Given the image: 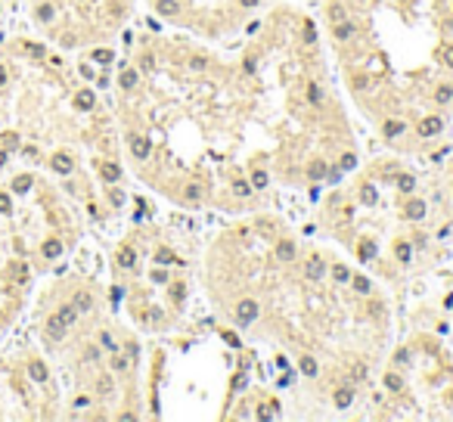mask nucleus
<instances>
[{"instance_id": "obj_20", "label": "nucleus", "mask_w": 453, "mask_h": 422, "mask_svg": "<svg viewBox=\"0 0 453 422\" xmlns=\"http://www.w3.org/2000/svg\"><path fill=\"white\" fill-rule=\"evenodd\" d=\"M326 19L332 22V25H339V22L348 19V9H345L342 3H329V6H326Z\"/></svg>"}, {"instance_id": "obj_39", "label": "nucleus", "mask_w": 453, "mask_h": 422, "mask_svg": "<svg viewBox=\"0 0 453 422\" xmlns=\"http://www.w3.org/2000/svg\"><path fill=\"white\" fill-rule=\"evenodd\" d=\"M304 44H317V28H313V22H304Z\"/></svg>"}, {"instance_id": "obj_47", "label": "nucleus", "mask_w": 453, "mask_h": 422, "mask_svg": "<svg viewBox=\"0 0 453 422\" xmlns=\"http://www.w3.org/2000/svg\"><path fill=\"white\" fill-rule=\"evenodd\" d=\"M342 174H345L342 168H329V171H326V180H329V183H339V180H342Z\"/></svg>"}, {"instance_id": "obj_60", "label": "nucleus", "mask_w": 453, "mask_h": 422, "mask_svg": "<svg viewBox=\"0 0 453 422\" xmlns=\"http://www.w3.org/2000/svg\"><path fill=\"white\" fill-rule=\"evenodd\" d=\"M239 3L246 6V9H254V6H258V0H239Z\"/></svg>"}, {"instance_id": "obj_23", "label": "nucleus", "mask_w": 453, "mask_h": 422, "mask_svg": "<svg viewBox=\"0 0 453 422\" xmlns=\"http://www.w3.org/2000/svg\"><path fill=\"white\" fill-rule=\"evenodd\" d=\"M41 252H44V258H50V261H53V258L62 255V242L59 239H47V242L41 245Z\"/></svg>"}, {"instance_id": "obj_10", "label": "nucleus", "mask_w": 453, "mask_h": 422, "mask_svg": "<svg viewBox=\"0 0 453 422\" xmlns=\"http://www.w3.org/2000/svg\"><path fill=\"white\" fill-rule=\"evenodd\" d=\"M72 308L78 314H87V311H94V295L90 292H75V298H72Z\"/></svg>"}, {"instance_id": "obj_24", "label": "nucleus", "mask_w": 453, "mask_h": 422, "mask_svg": "<svg viewBox=\"0 0 453 422\" xmlns=\"http://www.w3.org/2000/svg\"><path fill=\"white\" fill-rule=\"evenodd\" d=\"M28 376H31L34 382H47V367H44L41 360H31V363H28Z\"/></svg>"}, {"instance_id": "obj_48", "label": "nucleus", "mask_w": 453, "mask_h": 422, "mask_svg": "<svg viewBox=\"0 0 453 422\" xmlns=\"http://www.w3.org/2000/svg\"><path fill=\"white\" fill-rule=\"evenodd\" d=\"M152 283L165 286V283H168V273H165V270H158V267H155V270H152Z\"/></svg>"}, {"instance_id": "obj_56", "label": "nucleus", "mask_w": 453, "mask_h": 422, "mask_svg": "<svg viewBox=\"0 0 453 422\" xmlns=\"http://www.w3.org/2000/svg\"><path fill=\"white\" fill-rule=\"evenodd\" d=\"M242 68H246V72L252 75V72H254V68H258V65H254V56H246V62H242Z\"/></svg>"}, {"instance_id": "obj_29", "label": "nucleus", "mask_w": 453, "mask_h": 422, "mask_svg": "<svg viewBox=\"0 0 453 422\" xmlns=\"http://www.w3.org/2000/svg\"><path fill=\"white\" fill-rule=\"evenodd\" d=\"M137 84H140V75H137L134 68H124V72H121V87L124 90H134Z\"/></svg>"}, {"instance_id": "obj_32", "label": "nucleus", "mask_w": 453, "mask_h": 422, "mask_svg": "<svg viewBox=\"0 0 453 422\" xmlns=\"http://www.w3.org/2000/svg\"><path fill=\"white\" fill-rule=\"evenodd\" d=\"M351 286L357 295H369V289H373V283H369L366 276H351Z\"/></svg>"}, {"instance_id": "obj_51", "label": "nucleus", "mask_w": 453, "mask_h": 422, "mask_svg": "<svg viewBox=\"0 0 453 422\" xmlns=\"http://www.w3.org/2000/svg\"><path fill=\"white\" fill-rule=\"evenodd\" d=\"M100 342H102V345H106L109 351H115V348H118V345H115V338H112L109 332H102V335H100Z\"/></svg>"}, {"instance_id": "obj_58", "label": "nucleus", "mask_w": 453, "mask_h": 422, "mask_svg": "<svg viewBox=\"0 0 453 422\" xmlns=\"http://www.w3.org/2000/svg\"><path fill=\"white\" fill-rule=\"evenodd\" d=\"M369 314H373V316H379V314H382V304H379V301H373V304H369Z\"/></svg>"}, {"instance_id": "obj_59", "label": "nucleus", "mask_w": 453, "mask_h": 422, "mask_svg": "<svg viewBox=\"0 0 453 422\" xmlns=\"http://www.w3.org/2000/svg\"><path fill=\"white\" fill-rule=\"evenodd\" d=\"M87 360H100V351L97 348H87Z\"/></svg>"}, {"instance_id": "obj_5", "label": "nucleus", "mask_w": 453, "mask_h": 422, "mask_svg": "<svg viewBox=\"0 0 453 422\" xmlns=\"http://www.w3.org/2000/svg\"><path fill=\"white\" fill-rule=\"evenodd\" d=\"M304 276L310 279V283H320L323 276H326V264H323V258H307V264H304Z\"/></svg>"}, {"instance_id": "obj_44", "label": "nucleus", "mask_w": 453, "mask_h": 422, "mask_svg": "<svg viewBox=\"0 0 453 422\" xmlns=\"http://www.w3.org/2000/svg\"><path fill=\"white\" fill-rule=\"evenodd\" d=\"M9 211H13V202H9L6 193H0V214H9Z\"/></svg>"}, {"instance_id": "obj_4", "label": "nucleus", "mask_w": 453, "mask_h": 422, "mask_svg": "<svg viewBox=\"0 0 453 422\" xmlns=\"http://www.w3.org/2000/svg\"><path fill=\"white\" fill-rule=\"evenodd\" d=\"M441 131H444V121H441L438 115H425V118L416 124V134L425 137V140H428V137H438Z\"/></svg>"}, {"instance_id": "obj_17", "label": "nucleus", "mask_w": 453, "mask_h": 422, "mask_svg": "<svg viewBox=\"0 0 453 422\" xmlns=\"http://www.w3.org/2000/svg\"><path fill=\"white\" fill-rule=\"evenodd\" d=\"M394 258H398L401 264H410L413 261V245L406 239H398V242H394Z\"/></svg>"}, {"instance_id": "obj_34", "label": "nucleus", "mask_w": 453, "mask_h": 422, "mask_svg": "<svg viewBox=\"0 0 453 422\" xmlns=\"http://www.w3.org/2000/svg\"><path fill=\"white\" fill-rule=\"evenodd\" d=\"M332 279L335 283H351V270L345 264H332Z\"/></svg>"}, {"instance_id": "obj_62", "label": "nucleus", "mask_w": 453, "mask_h": 422, "mask_svg": "<svg viewBox=\"0 0 453 422\" xmlns=\"http://www.w3.org/2000/svg\"><path fill=\"white\" fill-rule=\"evenodd\" d=\"M6 78H9V75H6V68H3V65H0V87H3V84H6Z\"/></svg>"}, {"instance_id": "obj_35", "label": "nucleus", "mask_w": 453, "mask_h": 422, "mask_svg": "<svg viewBox=\"0 0 453 422\" xmlns=\"http://www.w3.org/2000/svg\"><path fill=\"white\" fill-rule=\"evenodd\" d=\"M382 382H385V388H388V391H401V388H403V379H401V372H388V376L382 379Z\"/></svg>"}, {"instance_id": "obj_31", "label": "nucleus", "mask_w": 453, "mask_h": 422, "mask_svg": "<svg viewBox=\"0 0 453 422\" xmlns=\"http://www.w3.org/2000/svg\"><path fill=\"white\" fill-rule=\"evenodd\" d=\"M438 59H441V65H447V68H453V44H444V47H438Z\"/></svg>"}, {"instance_id": "obj_49", "label": "nucleus", "mask_w": 453, "mask_h": 422, "mask_svg": "<svg viewBox=\"0 0 453 422\" xmlns=\"http://www.w3.org/2000/svg\"><path fill=\"white\" fill-rule=\"evenodd\" d=\"M72 407H75V410H87V407H90V397H87V394L75 397V404H72Z\"/></svg>"}, {"instance_id": "obj_2", "label": "nucleus", "mask_w": 453, "mask_h": 422, "mask_svg": "<svg viewBox=\"0 0 453 422\" xmlns=\"http://www.w3.org/2000/svg\"><path fill=\"white\" fill-rule=\"evenodd\" d=\"M233 314H236V323L239 326H249V323H254L261 316V308H258V301H254V298H242L236 308H233Z\"/></svg>"}, {"instance_id": "obj_15", "label": "nucleus", "mask_w": 453, "mask_h": 422, "mask_svg": "<svg viewBox=\"0 0 453 422\" xmlns=\"http://www.w3.org/2000/svg\"><path fill=\"white\" fill-rule=\"evenodd\" d=\"M376 255H379V249H376L373 239H360L357 242V258H360V261H373Z\"/></svg>"}, {"instance_id": "obj_46", "label": "nucleus", "mask_w": 453, "mask_h": 422, "mask_svg": "<svg viewBox=\"0 0 453 422\" xmlns=\"http://www.w3.org/2000/svg\"><path fill=\"white\" fill-rule=\"evenodd\" d=\"M19 146V137L16 134H3V149H16Z\"/></svg>"}, {"instance_id": "obj_50", "label": "nucleus", "mask_w": 453, "mask_h": 422, "mask_svg": "<svg viewBox=\"0 0 453 422\" xmlns=\"http://www.w3.org/2000/svg\"><path fill=\"white\" fill-rule=\"evenodd\" d=\"M109 199H112V205H118V208L124 205V193H121V190H112V193H109Z\"/></svg>"}, {"instance_id": "obj_28", "label": "nucleus", "mask_w": 453, "mask_h": 422, "mask_svg": "<svg viewBox=\"0 0 453 422\" xmlns=\"http://www.w3.org/2000/svg\"><path fill=\"white\" fill-rule=\"evenodd\" d=\"M177 261V255H174L171 249H155V267H168Z\"/></svg>"}, {"instance_id": "obj_22", "label": "nucleus", "mask_w": 453, "mask_h": 422, "mask_svg": "<svg viewBox=\"0 0 453 422\" xmlns=\"http://www.w3.org/2000/svg\"><path fill=\"white\" fill-rule=\"evenodd\" d=\"M249 183H252V190H267L270 177H267V171H264V168H254V171H252V177H249Z\"/></svg>"}, {"instance_id": "obj_43", "label": "nucleus", "mask_w": 453, "mask_h": 422, "mask_svg": "<svg viewBox=\"0 0 453 422\" xmlns=\"http://www.w3.org/2000/svg\"><path fill=\"white\" fill-rule=\"evenodd\" d=\"M307 100L310 103H320V84H313V81L307 84Z\"/></svg>"}, {"instance_id": "obj_37", "label": "nucleus", "mask_w": 453, "mask_h": 422, "mask_svg": "<svg viewBox=\"0 0 453 422\" xmlns=\"http://www.w3.org/2000/svg\"><path fill=\"white\" fill-rule=\"evenodd\" d=\"M339 168H342V171H354V168H357V156H354V152H345Z\"/></svg>"}, {"instance_id": "obj_6", "label": "nucleus", "mask_w": 453, "mask_h": 422, "mask_svg": "<svg viewBox=\"0 0 453 422\" xmlns=\"http://www.w3.org/2000/svg\"><path fill=\"white\" fill-rule=\"evenodd\" d=\"M332 404H335V410H348L354 404V388L351 385H339L335 394H332Z\"/></svg>"}, {"instance_id": "obj_11", "label": "nucleus", "mask_w": 453, "mask_h": 422, "mask_svg": "<svg viewBox=\"0 0 453 422\" xmlns=\"http://www.w3.org/2000/svg\"><path fill=\"white\" fill-rule=\"evenodd\" d=\"M295 255H298V249H295L292 239H280V242H276V258H280V261H295Z\"/></svg>"}, {"instance_id": "obj_41", "label": "nucleus", "mask_w": 453, "mask_h": 422, "mask_svg": "<svg viewBox=\"0 0 453 422\" xmlns=\"http://www.w3.org/2000/svg\"><path fill=\"white\" fill-rule=\"evenodd\" d=\"M413 360V354H410V348H401L398 351V354H394V363H398V367H403V363H410Z\"/></svg>"}, {"instance_id": "obj_25", "label": "nucleus", "mask_w": 453, "mask_h": 422, "mask_svg": "<svg viewBox=\"0 0 453 422\" xmlns=\"http://www.w3.org/2000/svg\"><path fill=\"white\" fill-rule=\"evenodd\" d=\"M435 103H438V106L453 103V84H441V87L435 90Z\"/></svg>"}, {"instance_id": "obj_54", "label": "nucleus", "mask_w": 453, "mask_h": 422, "mask_svg": "<svg viewBox=\"0 0 453 422\" xmlns=\"http://www.w3.org/2000/svg\"><path fill=\"white\" fill-rule=\"evenodd\" d=\"M25 50H28V53H34V56H44V53H47L41 44H25Z\"/></svg>"}, {"instance_id": "obj_7", "label": "nucleus", "mask_w": 453, "mask_h": 422, "mask_svg": "<svg viewBox=\"0 0 453 422\" xmlns=\"http://www.w3.org/2000/svg\"><path fill=\"white\" fill-rule=\"evenodd\" d=\"M50 168H53L56 174H72L75 161H72V156H65V152H56V156L50 158Z\"/></svg>"}, {"instance_id": "obj_61", "label": "nucleus", "mask_w": 453, "mask_h": 422, "mask_svg": "<svg viewBox=\"0 0 453 422\" xmlns=\"http://www.w3.org/2000/svg\"><path fill=\"white\" fill-rule=\"evenodd\" d=\"M6 158H9V156H6V149H3V146H0V168H3V165H6Z\"/></svg>"}, {"instance_id": "obj_52", "label": "nucleus", "mask_w": 453, "mask_h": 422, "mask_svg": "<svg viewBox=\"0 0 453 422\" xmlns=\"http://www.w3.org/2000/svg\"><path fill=\"white\" fill-rule=\"evenodd\" d=\"M112 367L118 369V372H121V369H127V357H121V354H118V357H112Z\"/></svg>"}, {"instance_id": "obj_18", "label": "nucleus", "mask_w": 453, "mask_h": 422, "mask_svg": "<svg viewBox=\"0 0 453 422\" xmlns=\"http://www.w3.org/2000/svg\"><path fill=\"white\" fill-rule=\"evenodd\" d=\"M100 174H102V180H106V183H118V180H121V168L115 165V161H102V165H100Z\"/></svg>"}, {"instance_id": "obj_27", "label": "nucleus", "mask_w": 453, "mask_h": 422, "mask_svg": "<svg viewBox=\"0 0 453 422\" xmlns=\"http://www.w3.org/2000/svg\"><path fill=\"white\" fill-rule=\"evenodd\" d=\"M376 199H379V193H376L373 183H363V186H360V202H363V205H376Z\"/></svg>"}, {"instance_id": "obj_14", "label": "nucleus", "mask_w": 453, "mask_h": 422, "mask_svg": "<svg viewBox=\"0 0 453 422\" xmlns=\"http://www.w3.org/2000/svg\"><path fill=\"white\" fill-rule=\"evenodd\" d=\"M94 106H97V93L94 90H78L75 93V109H94Z\"/></svg>"}, {"instance_id": "obj_26", "label": "nucleus", "mask_w": 453, "mask_h": 422, "mask_svg": "<svg viewBox=\"0 0 453 422\" xmlns=\"http://www.w3.org/2000/svg\"><path fill=\"white\" fill-rule=\"evenodd\" d=\"M9 190H13L16 196H25V193L31 190V177H28V174H19V177L13 180V186H9Z\"/></svg>"}, {"instance_id": "obj_9", "label": "nucleus", "mask_w": 453, "mask_h": 422, "mask_svg": "<svg viewBox=\"0 0 453 422\" xmlns=\"http://www.w3.org/2000/svg\"><path fill=\"white\" fill-rule=\"evenodd\" d=\"M118 267L121 270H134L137 267V252L131 249V245H121L118 249Z\"/></svg>"}, {"instance_id": "obj_53", "label": "nucleus", "mask_w": 453, "mask_h": 422, "mask_svg": "<svg viewBox=\"0 0 453 422\" xmlns=\"http://www.w3.org/2000/svg\"><path fill=\"white\" fill-rule=\"evenodd\" d=\"M137 354H140V348H137V342H127V360H137Z\"/></svg>"}, {"instance_id": "obj_45", "label": "nucleus", "mask_w": 453, "mask_h": 422, "mask_svg": "<svg viewBox=\"0 0 453 422\" xmlns=\"http://www.w3.org/2000/svg\"><path fill=\"white\" fill-rule=\"evenodd\" d=\"M183 196H187V199H199V196H202V186H199V183H190Z\"/></svg>"}, {"instance_id": "obj_33", "label": "nucleus", "mask_w": 453, "mask_h": 422, "mask_svg": "<svg viewBox=\"0 0 453 422\" xmlns=\"http://www.w3.org/2000/svg\"><path fill=\"white\" fill-rule=\"evenodd\" d=\"M398 190L401 193H413L416 190V177L413 174H398Z\"/></svg>"}, {"instance_id": "obj_8", "label": "nucleus", "mask_w": 453, "mask_h": 422, "mask_svg": "<svg viewBox=\"0 0 453 422\" xmlns=\"http://www.w3.org/2000/svg\"><path fill=\"white\" fill-rule=\"evenodd\" d=\"M403 217L406 220H422L425 217V202L422 199H410V202L403 205Z\"/></svg>"}, {"instance_id": "obj_42", "label": "nucleus", "mask_w": 453, "mask_h": 422, "mask_svg": "<svg viewBox=\"0 0 453 422\" xmlns=\"http://www.w3.org/2000/svg\"><path fill=\"white\" fill-rule=\"evenodd\" d=\"M190 68H193V72H205L208 62L202 59V56H193V59H190Z\"/></svg>"}, {"instance_id": "obj_16", "label": "nucleus", "mask_w": 453, "mask_h": 422, "mask_svg": "<svg viewBox=\"0 0 453 422\" xmlns=\"http://www.w3.org/2000/svg\"><path fill=\"white\" fill-rule=\"evenodd\" d=\"M382 134H385L388 140H398L401 134H406V124H403V121H398V118H388L385 124H382Z\"/></svg>"}, {"instance_id": "obj_30", "label": "nucleus", "mask_w": 453, "mask_h": 422, "mask_svg": "<svg viewBox=\"0 0 453 422\" xmlns=\"http://www.w3.org/2000/svg\"><path fill=\"white\" fill-rule=\"evenodd\" d=\"M90 59H94L97 65H109V62L115 59V53H112V50H106V47H100V50H94V53H90Z\"/></svg>"}, {"instance_id": "obj_3", "label": "nucleus", "mask_w": 453, "mask_h": 422, "mask_svg": "<svg viewBox=\"0 0 453 422\" xmlns=\"http://www.w3.org/2000/svg\"><path fill=\"white\" fill-rule=\"evenodd\" d=\"M127 149H131V156L134 158H149V152H152V143H149V137H143V134H131L127 137Z\"/></svg>"}, {"instance_id": "obj_1", "label": "nucleus", "mask_w": 453, "mask_h": 422, "mask_svg": "<svg viewBox=\"0 0 453 422\" xmlns=\"http://www.w3.org/2000/svg\"><path fill=\"white\" fill-rule=\"evenodd\" d=\"M75 320H78V311L72 308V304H62L56 314L47 316V335L53 338V342H56V338H62V335L68 332V326H72Z\"/></svg>"}, {"instance_id": "obj_21", "label": "nucleus", "mask_w": 453, "mask_h": 422, "mask_svg": "<svg viewBox=\"0 0 453 422\" xmlns=\"http://www.w3.org/2000/svg\"><path fill=\"white\" fill-rule=\"evenodd\" d=\"M298 369H301V372H304V376H310V379H313V376H317V372H320V367H317V357H310V354H304V357H301V360H298Z\"/></svg>"}, {"instance_id": "obj_36", "label": "nucleus", "mask_w": 453, "mask_h": 422, "mask_svg": "<svg viewBox=\"0 0 453 422\" xmlns=\"http://www.w3.org/2000/svg\"><path fill=\"white\" fill-rule=\"evenodd\" d=\"M34 16H38V22H53L56 9H53V3H41V6H38V13H34Z\"/></svg>"}, {"instance_id": "obj_57", "label": "nucleus", "mask_w": 453, "mask_h": 422, "mask_svg": "<svg viewBox=\"0 0 453 422\" xmlns=\"http://www.w3.org/2000/svg\"><path fill=\"white\" fill-rule=\"evenodd\" d=\"M242 388H246V376H236L233 379V391H242Z\"/></svg>"}, {"instance_id": "obj_12", "label": "nucleus", "mask_w": 453, "mask_h": 422, "mask_svg": "<svg viewBox=\"0 0 453 422\" xmlns=\"http://www.w3.org/2000/svg\"><path fill=\"white\" fill-rule=\"evenodd\" d=\"M332 34H335V41H342V44H345V41H351L354 34H357V25H354V22H348V19H345V22H339V25L332 28Z\"/></svg>"}, {"instance_id": "obj_55", "label": "nucleus", "mask_w": 453, "mask_h": 422, "mask_svg": "<svg viewBox=\"0 0 453 422\" xmlns=\"http://www.w3.org/2000/svg\"><path fill=\"white\" fill-rule=\"evenodd\" d=\"M224 342H230L233 348H239V335L236 332H224Z\"/></svg>"}, {"instance_id": "obj_19", "label": "nucleus", "mask_w": 453, "mask_h": 422, "mask_svg": "<svg viewBox=\"0 0 453 422\" xmlns=\"http://www.w3.org/2000/svg\"><path fill=\"white\" fill-rule=\"evenodd\" d=\"M326 171H329V165L323 158H313L310 165H307V180H323L326 177Z\"/></svg>"}, {"instance_id": "obj_40", "label": "nucleus", "mask_w": 453, "mask_h": 422, "mask_svg": "<svg viewBox=\"0 0 453 422\" xmlns=\"http://www.w3.org/2000/svg\"><path fill=\"white\" fill-rule=\"evenodd\" d=\"M183 295H187V286H183V283H174L171 286V301H183Z\"/></svg>"}, {"instance_id": "obj_38", "label": "nucleus", "mask_w": 453, "mask_h": 422, "mask_svg": "<svg viewBox=\"0 0 453 422\" xmlns=\"http://www.w3.org/2000/svg\"><path fill=\"white\" fill-rule=\"evenodd\" d=\"M233 193L246 199V196L252 193V183H249V180H233Z\"/></svg>"}, {"instance_id": "obj_13", "label": "nucleus", "mask_w": 453, "mask_h": 422, "mask_svg": "<svg viewBox=\"0 0 453 422\" xmlns=\"http://www.w3.org/2000/svg\"><path fill=\"white\" fill-rule=\"evenodd\" d=\"M155 13L174 19V16L180 13V0H155Z\"/></svg>"}]
</instances>
